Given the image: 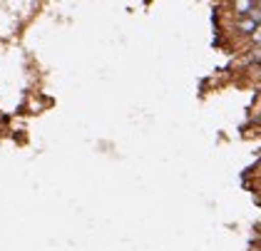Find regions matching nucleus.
<instances>
[{"label": "nucleus", "instance_id": "obj_2", "mask_svg": "<svg viewBox=\"0 0 261 251\" xmlns=\"http://www.w3.org/2000/svg\"><path fill=\"white\" fill-rule=\"evenodd\" d=\"M254 8H259V3H234L231 5V10L237 13V18H246Z\"/></svg>", "mask_w": 261, "mask_h": 251}, {"label": "nucleus", "instance_id": "obj_1", "mask_svg": "<svg viewBox=\"0 0 261 251\" xmlns=\"http://www.w3.org/2000/svg\"><path fill=\"white\" fill-rule=\"evenodd\" d=\"M234 30L241 33V35H251V33H256V30H259V22H254L251 18L237 20V22H234Z\"/></svg>", "mask_w": 261, "mask_h": 251}]
</instances>
